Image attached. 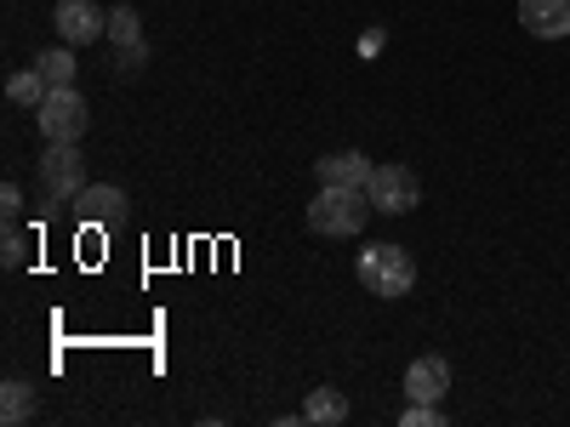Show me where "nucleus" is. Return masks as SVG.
<instances>
[{"mask_svg":"<svg viewBox=\"0 0 570 427\" xmlns=\"http://www.w3.org/2000/svg\"><path fill=\"white\" fill-rule=\"evenodd\" d=\"M109 40H115V52H120V46H137V40H142V23H137L131 7H115V12H109Z\"/></svg>","mask_w":570,"mask_h":427,"instance_id":"obj_15","label":"nucleus"},{"mask_svg":"<svg viewBox=\"0 0 570 427\" xmlns=\"http://www.w3.org/2000/svg\"><path fill=\"white\" fill-rule=\"evenodd\" d=\"M23 257H29V234H23L18 222H7V234H0V262L23 268Z\"/></svg>","mask_w":570,"mask_h":427,"instance_id":"obj_16","label":"nucleus"},{"mask_svg":"<svg viewBox=\"0 0 570 427\" xmlns=\"http://www.w3.org/2000/svg\"><path fill=\"white\" fill-rule=\"evenodd\" d=\"M40 188H46V200H58V206H75L80 200V188H86V155H80V142H46V155H40Z\"/></svg>","mask_w":570,"mask_h":427,"instance_id":"obj_3","label":"nucleus"},{"mask_svg":"<svg viewBox=\"0 0 570 427\" xmlns=\"http://www.w3.org/2000/svg\"><path fill=\"white\" fill-rule=\"evenodd\" d=\"M35 69L46 75V86H75V52H69V46H52V52H40Z\"/></svg>","mask_w":570,"mask_h":427,"instance_id":"obj_14","label":"nucleus"},{"mask_svg":"<svg viewBox=\"0 0 570 427\" xmlns=\"http://www.w3.org/2000/svg\"><path fill=\"white\" fill-rule=\"evenodd\" d=\"M365 195H371V206L383 217H405V211L422 206V182H416L411 166H376L371 182H365Z\"/></svg>","mask_w":570,"mask_h":427,"instance_id":"obj_5","label":"nucleus"},{"mask_svg":"<svg viewBox=\"0 0 570 427\" xmlns=\"http://www.w3.org/2000/svg\"><path fill=\"white\" fill-rule=\"evenodd\" d=\"M75 217H80V222H98V228L120 222V217H126V188H115V182H86L80 200H75Z\"/></svg>","mask_w":570,"mask_h":427,"instance_id":"obj_9","label":"nucleus"},{"mask_svg":"<svg viewBox=\"0 0 570 427\" xmlns=\"http://www.w3.org/2000/svg\"><path fill=\"white\" fill-rule=\"evenodd\" d=\"M445 394H451V365H445V354H422V359L405 365V399H411V405H445Z\"/></svg>","mask_w":570,"mask_h":427,"instance_id":"obj_7","label":"nucleus"},{"mask_svg":"<svg viewBox=\"0 0 570 427\" xmlns=\"http://www.w3.org/2000/svg\"><path fill=\"white\" fill-rule=\"evenodd\" d=\"M360 285L371 297H405L416 285V257L394 240H376V246L360 251Z\"/></svg>","mask_w":570,"mask_h":427,"instance_id":"obj_2","label":"nucleus"},{"mask_svg":"<svg viewBox=\"0 0 570 427\" xmlns=\"http://www.w3.org/2000/svg\"><path fill=\"white\" fill-rule=\"evenodd\" d=\"M400 421H405V427H445V410H440V405H411Z\"/></svg>","mask_w":570,"mask_h":427,"instance_id":"obj_18","label":"nucleus"},{"mask_svg":"<svg viewBox=\"0 0 570 427\" xmlns=\"http://www.w3.org/2000/svg\"><path fill=\"white\" fill-rule=\"evenodd\" d=\"M0 211H7V222H18V211H23V188L18 182H0Z\"/></svg>","mask_w":570,"mask_h":427,"instance_id":"obj_19","label":"nucleus"},{"mask_svg":"<svg viewBox=\"0 0 570 427\" xmlns=\"http://www.w3.org/2000/svg\"><path fill=\"white\" fill-rule=\"evenodd\" d=\"M142 63H149V40L120 46V52H115V69H120V75H142Z\"/></svg>","mask_w":570,"mask_h":427,"instance_id":"obj_17","label":"nucleus"},{"mask_svg":"<svg viewBox=\"0 0 570 427\" xmlns=\"http://www.w3.org/2000/svg\"><path fill=\"white\" fill-rule=\"evenodd\" d=\"M354 416V405H348V394H337V388H314L308 399H303V421L308 427H343Z\"/></svg>","mask_w":570,"mask_h":427,"instance_id":"obj_11","label":"nucleus"},{"mask_svg":"<svg viewBox=\"0 0 570 427\" xmlns=\"http://www.w3.org/2000/svg\"><path fill=\"white\" fill-rule=\"evenodd\" d=\"M371 171H376V166H371L360 149L320 155V160H314V177H320V182H337V188H365V182H371Z\"/></svg>","mask_w":570,"mask_h":427,"instance_id":"obj_10","label":"nucleus"},{"mask_svg":"<svg viewBox=\"0 0 570 427\" xmlns=\"http://www.w3.org/2000/svg\"><path fill=\"white\" fill-rule=\"evenodd\" d=\"M46 91H52V86H46L40 69H18V75L7 80V98H12L18 109H40V103H46Z\"/></svg>","mask_w":570,"mask_h":427,"instance_id":"obj_13","label":"nucleus"},{"mask_svg":"<svg viewBox=\"0 0 570 427\" xmlns=\"http://www.w3.org/2000/svg\"><path fill=\"white\" fill-rule=\"evenodd\" d=\"M52 23H58L63 46H91L98 34H109V12L98 7V0H58Z\"/></svg>","mask_w":570,"mask_h":427,"instance_id":"obj_6","label":"nucleus"},{"mask_svg":"<svg viewBox=\"0 0 570 427\" xmlns=\"http://www.w3.org/2000/svg\"><path fill=\"white\" fill-rule=\"evenodd\" d=\"M29 416H35V394H29V383L7 376V383H0V421L18 427V421H29Z\"/></svg>","mask_w":570,"mask_h":427,"instance_id":"obj_12","label":"nucleus"},{"mask_svg":"<svg viewBox=\"0 0 570 427\" xmlns=\"http://www.w3.org/2000/svg\"><path fill=\"white\" fill-rule=\"evenodd\" d=\"M519 29L537 40H564L570 34V0H519Z\"/></svg>","mask_w":570,"mask_h":427,"instance_id":"obj_8","label":"nucleus"},{"mask_svg":"<svg viewBox=\"0 0 570 427\" xmlns=\"http://www.w3.org/2000/svg\"><path fill=\"white\" fill-rule=\"evenodd\" d=\"M371 195L365 188H337V182H320V195L308 200V228L325 234V240H354V234L371 222Z\"/></svg>","mask_w":570,"mask_h":427,"instance_id":"obj_1","label":"nucleus"},{"mask_svg":"<svg viewBox=\"0 0 570 427\" xmlns=\"http://www.w3.org/2000/svg\"><path fill=\"white\" fill-rule=\"evenodd\" d=\"M86 98H80V91L75 86H52V91H46V103L35 109V126H40V137L46 142H80L86 137Z\"/></svg>","mask_w":570,"mask_h":427,"instance_id":"obj_4","label":"nucleus"}]
</instances>
